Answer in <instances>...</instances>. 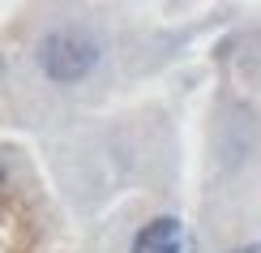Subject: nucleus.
Masks as SVG:
<instances>
[{
  "label": "nucleus",
  "mask_w": 261,
  "mask_h": 253,
  "mask_svg": "<svg viewBox=\"0 0 261 253\" xmlns=\"http://www.w3.org/2000/svg\"><path fill=\"white\" fill-rule=\"evenodd\" d=\"M99 60H103L99 39L90 30H82V26H60L39 43V69L56 86H77L82 78L94 73Z\"/></svg>",
  "instance_id": "f257e3e1"
},
{
  "label": "nucleus",
  "mask_w": 261,
  "mask_h": 253,
  "mask_svg": "<svg viewBox=\"0 0 261 253\" xmlns=\"http://www.w3.org/2000/svg\"><path fill=\"white\" fill-rule=\"evenodd\" d=\"M128 253H197V240H193V232L180 223V219L159 215V219H150V223L133 236Z\"/></svg>",
  "instance_id": "f03ea898"
},
{
  "label": "nucleus",
  "mask_w": 261,
  "mask_h": 253,
  "mask_svg": "<svg viewBox=\"0 0 261 253\" xmlns=\"http://www.w3.org/2000/svg\"><path fill=\"white\" fill-rule=\"evenodd\" d=\"M9 189V168H5V159H0V193Z\"/></svg>",
  "instance_id": "7ed1b4c3"
},
{
  "label": "nucleus",
  "mask_w": 261,
  "mask_h": 253,
  "mask_svg": "<svg viewBox=\"0 0 261 253\" xmlns=\"http://www.w3.org/2000/svg\"><path fill=\"white\" fill-rule=\"evenodd\" d=\"M231 253H261V245H244V249H231Z\"/></svg>",
  "instance_id": "20e7f679"
}]
</instances>
